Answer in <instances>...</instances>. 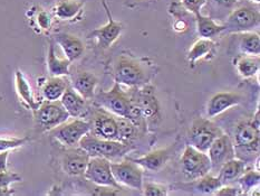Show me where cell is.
<instances>
[{
  "label": "cell",
  "instance_id": "obj_17",
  "mask_svg": "<svg viewBox=\"0 0 260 196\" xmlns=\"http://www.w3.org/2000/svg\"><path fill=\"white\" fill-rule=\"evenodd\" d=\"M241 101V94L237 92H218L209 100L207 106L208 118H214L221 115L231 106L239 104Z\"/></svg>",
  "mask_w": 260,
  "mask_h": 196
},
{
  "label": "cell",
  "instance_id": "obj_33",
  "mask_svg": "<svg viewBox=\"0 0 260 196\" xmlns=\"http://www.w3.org/2000/svg\"><path fill=\"white\" fill-rule=\"evenodd\" d=\"M238 182L240 185V188L242 190V194H248V192L253 190L256 187L259 186L260 183V174L259 171L255 170H248L242 173V175L238 178Z\"/></svg>",
  "mask_w": 260,
  "mask_h": 196
},
{
  "label": "cell",
  "instance_id": "obj_18",
  "mask_svg": "<svg viewBox=\"0 0 260 196\" xmlns=\"http://www.w3.org/2000/svg\"><path fill=\"white\" fill-rule=\"evenodd\" d=\"M54 38L56 43L63 49L65 58L70 62H74L80 59L85 50L81 39L74 35H71V34L58 33L56 34Z\"/></svg>",
  "mask_w": 260,
  "mask_h": 196
},
{
  "label": "cell",
  "instance_id": "obj_13",
  "mask_svg": "<svg viewBox=\"0 0 260 196\" xmlns=\"http://www.w3.org/2000/svg\"><path fill=\"white\" fill-rule=\"evenodd\" d=\"M207 154L210 159L212 170H219L224 162L236 157L235 145L228 134L222 133L211 144Z\"/></svg>",
  "mask_w": 260,
  "mask_h": 196
},
{
  "label": "cell",
  "instance_id": "obj_14",
  "mask_svg": "<svg viewBox=\"0 0 260 196\" xmlns=\"http://www.w3.org/2000/svg\"><path fill=\"white\" fill-rule=\"evenodd\" d=\"M260 142V130L252 125L251 120L241 121L236 128V148L249 153H258Z\"/></svg>",
  "mask_w": 260,
  "mask_h": 196
},
{
  "label": "cell",
  "instance_id": "obj_35",
  "mask_svg": "<svg viewBox=\"0 0 260 196\" xmlns=\"http://www.w3.org/2000/svg\"><path fill=\"white\" fill-rule=\"evenodd\" d=\"M28 142L27 137L17 138V137H0V151L11 150L21 147Z\"/></svg>",
  "mask_w": 260,
  "mask_h": 196
},
{
  "label": "cell",
  "instance_id": "obj_29",
  "mask_svg": "<svg viewBox=\"0 0 260 196\" xmlns=\"http://www.w3.org/2000/svg\"><path fill=\"white\" fill-rule=\"evenodd\" d=\"M214 53V43L209 38H201L191 47L188 54V60L191 65H194L199 60L208 59Z\"/></svg>",
  "mask_w": 260,
  "mask_h": 196
},
{
  "label": "cell",
  "instance_id": "obj_19",
  "mask_svg": "<svg viewBox=\"0 0 260 196\" xmlns=\"http://www.w3.org/2000/svg\"><path fill=\"white\" fill-rule=\"evenodd\" d=\"M171 148L157 149L151 153L146 154L139 158H131L134 162H137L143 170L150 172H159L166 166L167 162L170 159Z\"/></svg>",
  "mask_w": 260,
  "mask_h": 196
},
{
  "label": "cell",
  "instance_id": "obj_1",
  "mask_svg": "<svg viewBox=\"0 0 260 196\" xmlns=\"http://www.w3.org/2000/svg\"><path fill=\"white\" fill-rule=\"evenodd\" d=\"M113 74L118 84H124L129 88H140L148 84L151 70L145 60L122 54L115 62Z\"/></svg>",
  "mask_w": 260,
  "mask_h": 196
},
{
  "label": "cell",
  "instance_id": "obj_26",
  "mask_svg": "<svg viewBox=\"0 0 260 196\" xmlns=\"http://www.w3.org/2000/svg\"><path fill=\"white\" fill-rule=\"evenodd\" d=\"M194 18L197 22L198 34H199L202 38L211 39L212 37L218 36L222 32H224V25H219L218 22L214 21L213 18H211V17L198 13L194 15Z\"/></svg>",
  "mask_w": 260,
  "mask_h": 196
},
{
  "label": "cell",
  "instance_id": "obj_10",
  "mask_svg": "<svg viewBox=\"0 0 260 196\" xmlns=\"http://www.w3.org/2000/svg\"><path fill=\"white\" fill-rule=\"evenodd\" d=\"M131 98L142 111L146 123L156 125L160 121V105L155 97L153 87L145 84V86L137 88V90H134V93L131 95Z\"/></svg>",
  "mask_w": 260,
  "mask_h": 196
},
{
  "label": "cell",
  "instance_id": "obj_43",
  "mask_svg": "<svg viewBox=\"0 0 260 196\" xmlns=\"http://www.w3.org/2000/svg\"><path fill=\"white\" fill-rule=\"evenodd\" d=\"M251 2H253V3H256V4H258L260 0H251Z\"/></svg>",
  "mask_w": 260,
  "mask_h": 196
},
{
  "label": "cell",
  "instance_id": "obj_31",
  "mask_svg": "<svg viewBox=\"0 0 260 196\" xmlns=\"http://www.w3.org/2000/svg\"><path fill=\"white\" fill-rule=\"evenodd\" d=\"M193 182H194V189L198 193L203 194V195H212L222 186L220 179L216 176L211 175V174H207V175L198 178Z\"/></svg>",
  "mask_w": 260,
  "mask_h": 196
},
{
  "label": "cell",
  "instance_id": "obj_32",
  "mask_svg": "<svg viewBox=\"0 0 260 196\" xmlns=\"http://www.w3.org/2000/svg\"><path fill=\"white\" fill-rule=\"evenodd\" d=\"M116 117V122L118 127V139L124 144H131L132 140L135 139L138 133V128L129 121L127 118Z\"/></svg>",
  "mask_w": 260,
  "mask_h": 196
},
{
  "label": "cell",
  "instance_id": "obj_22",
  "mask_svg": "<svg viewBox=\"0 0 260 196\" xmlns=\"http://www.w3.org/2000/svg\"><path fill=\"white\" fill-rule=\"evenodd\" d=\"M15 84L17 93H18L22 102H24L30 110L35 112L42 102H39V101H37L35 97H34L29 82H28L26 76L22 74V72L19 70H17L15 72Z\"/></svg>",
  "mask_w": 260,
  "mask_h": 196
},
{
  "label": "cell",
  "instance_id": "obj_15",
  "mask_svg": "<svg viewBox=\"0 0 260 196\" xmlns=\"http://www.w3.org/2000/svg\"><path fill=\"white\" fill-rule=\"evenodd\" d=\"M107 16H109V20H107L106 24L104 26H102L98 30L93 31L89 34L88 37L89 38H95L96 42H98V46L101 49H106L109 48L111 45L114 43L116 39L121 36V34L124 30L123 24L120 21H115L112 18V16L110 14V10L107 8V6L105 7Z\"/></svg>",
  "mask_w": 260,
  "mask_h": 196
},
{
  "label": "cell",
  "instance_id": "obj_30",
  "mask_svg": "<svg viewBox=\"0 0 260 196\" xmlns=\"http://www.w3.org/2000/svg\"><path fill=\"white\" fill-rule=\"evenodd\" d=\"M239 37V47L246 55L259 56L260 54V38L257 33L244 32L237 34Z\"/></svg>",
  "mask_w": 260,
  "mask_h": 196
},
{
  "label": "cell",
  "instance_id": "obj_37",
  "mask_svg": "<svg viewBox=\"0 0 260 196\" xmlns=\"http://www.w3.org/2000/svg\"><path fill=\"white\" fill-rule=\"evenodd\" d=\"M207 2L208 0H181V5L185 10L196 15L198 13H201L202 7L207 4Z\"/></svg>",
  "mask_w": 260,
  "mask_h": 196
},
{
  "label": "cell",
  "instance_id": "obj_5",
  "mask_svg": "<svg viewBox=\"0 0 260 196\" xmlns=\"http://www.w3.org/2000/svg\"><path fill=\"white\" fill-rule=\"evenodd\" d=\"M94 97L101 108L118 117H127L129 105H131V97L123 91L121 84L115 82L109 91H100Z\"/></svg>",
  "mask_w": 260,
  "mask_h": 196
},
{
  "label": "cell",
  "instance_id": "obj_16",
  "mask_svg": "<svg viewBox=\"0 0 260 196\" xmlns=\"http://www.w3.org/2000/svg\"><path fill=\"white\" fill-rule=\"evenodd\" d=\"M89 155L81 147H72L63 156L61 165L66 174L71 176L84 175L89 160Z\"/></svg>",
  "mask_w": 260,
  "mask_h": 196
},
{
  "label": "cell",
  "instance_id": "obj_40",
  "mask_svg": "<svg viewBox=\"0 0 260 196\" xmlns=\"http://www.w3.org/2000/svg\"><path fill=\"white\" fill-rule=\"evenodd\" d=\"M216 7L222 8L225 10H233L235 6L238 3V0H210Z\"/></svg>",
  "mask_w": 260,
  "mask_h": 196
},
{
  "label": "cell",
  "instance_id": "obj_11",
  "mask_svg": "<svg viewBox=\"0 0 260 196\" xmlns=\"http://www.w3.org/2000/svg\"><path fill=\"white\" fill-rule=\"evenodd\" d=\"M259 11L249 6L233 9L228 16L227 22L224 24V32L244 33L250 32L259 26Z\"/></svg>",
  "mask_w": 260,
  "mask_h": 196
},
{
  "label": "cell",
  "instance_id": "obj_34",
  "mask_svg": "<svg viewBox=\"0 0 260 196\" xmlns=\"http://www.w3.org/2000/svg\"><path fill=\"white\" fill-rule=\"evenodd\" d=\"M21 177L16 173L8 171L0 172V195L10 194V185L20 182Z\"/></svg>",
  "mask_w": 260,
  "mask_h": 196
},
{
  "label": "cell",
  "instance_id": "obj_21",
  "mask_svg": "<svg viewBox=\"0 0 260 196\" xmlns=\"http://www.w3.org/2000/svg\"><path fill=\"white\" fill-rule=\"evenodd\" d=\"M96 86H98V78L90 72L78 73L72 82V88L85 100L94 98Z\"/></svg>",
  "mask_w": 260,
  "mask_h": 196
},
{
  "label": "cell",
  "instance_id": "obj_36",
  "mask_svg": "<svg viewBox=\"0 0 260 196\" xmlns=\"http://www.w3.org/2000/svg\"><path fill=\"white\" fill-rule=\"evenodd\" d=\"M143 194L146 196H166L168 195V188L165 185L154 183H143Z\"/></svg>",
  "mask_w": 260,
  "mask_h": 196
},
{
  "label": "cell",
  "instance_id": "obj_7",
  "mask_svg": "<svg viewBox=\"0 0 260 196\" xmlns=\"http://www.w3.org/2000/svg\"><path fill=\"white\" fill-rule=\"evenodd\" d=\"M111 171L118 184L125 185L133 189L142 190L143 168L131 158L120 161H111Z\"/></svg>",
  "mask_w": 260,
  "mask_h": 196
},
{
  "label": "cell",
  "instance_id": "obj_24",
  "mask_svg": "<svg viewBox=\"0 0 260 196\" xmlns=\"http://www.w3.org/2000/svg\"><path fill=\"white\" fill-rule=\"evenodd\" d=\"M84 2L80 0H59L54 7V14L59 20H74L83 11Z\"/></svg>",
  "mask_w": 260,
  "mask_h": 196
},
{
  "label": "cell",
  "instance_id": "obj_6",
  "mask_svg": "<svg viewBox=\"0 0 260 196\" xmlns=\"http://www.w3.org/2000/svg\"><path fill=\"white\" fill-rule=\"evenodd\" d=\"M90 131V122L83 119H74L72 121H65L61 125L53 128L49 133L66 146V147H77L80 140Z\"/></svg>",
  "mask_w": 260,
  "mask_h": 196
},
{
  "label": "cell",
  "instance_id": "obj_38",
  "mask_svg": "<svg viewBox=\"0 0 260 196\" xmlns=\"http://www.w3.org/2000/svg\"><path fill=\"white\" fill-rule=\"evenodd\" d=\"M36 22L41 30L48 31L52 27V17L49 16L47 11L41 9L36 15Z\"/></svg>",
  "mask_w": 260,
  "mask_h": 196
},
{
  "label": "cell",
  "instance_id": "obj_3",
  "mask_svg": "<svg viewBox=\"0 0 260 196\" xmlns=\"http://www.w3.org/2000/svg\"><path fill=\"white\" fill-rule=\"evenodd\" d=\"M222 133L221 128H219L210 119L196 118L192 121L189 131V145L198 150L207 153L211 144Z\"/></svg>",
  "mask_w": 260,
  "mask_h": 196
},
{
  "label": "cell",
  "instance_id": "obj_23",
  "mask_svg": "<svg viewBox=\"0 0 260 196\" xmlns=\"http://www.w3.org/2000/svg\"><path fill=\"white\" fill-rule=\"evenodd\" d=\"M246 170V164L244 160L237 159L236 157L233 159L228 160L227 162L219 168L218 178L220 179L222 185H230L242 175V173Z\"/></svg>",
  "mask_w": 260,
  "mask_h": 196
},
{
  "label": "cell",
  "instance_id": "obj_41",
  "mask_svg": "<svg viewBox=\"0 0 260 196\" xmlns=\"http://www.w3.org/2000/svg\"><path fill=\"white\" fill-rule=\"evenodd\" d=\"M8 157H9V150L0 151V172L7 171Z\"/></svg>",
  "mask_w": 260,
  "mask_h": 196
},
{
  "label": "cell",
  "instance_id": "obj_8",
  "mask_svg": "<svg viewBox=\"0 0 260 196\" xmlns=\"http://www.w3.org/2000/svg\"><path fill=\"white\" fill-rule=\"evenodd\" d=\"M37 121V125L43 130L49 131L53 128L57 127L70 119L69 112L61 104L59 100L57 101H47L45 100L41 103L38 109L34 112Z\"/></svg>",
  "mask_w": 260,
  "mask_h": 196
},
{
  "label": "cell",
  "instance_id": "obj_42",
  "mask_svg": "<svg viewBox=\"0 0 260 196\" xmlns=\"http://www.w3.org/2000/svg\"><path fill=\"white\" fill-rule=\"evenodd\" d=\"M259 117H260V111H259V109H257L256 115L253 116L251 122H252L253 126H255L257 129H259V130H260V118Z\"/></svg>",
  "mask_w": 260,
  "mask_h": 196
},
{
  "label": "cell",
  "instance_id": "obj_25",
  "mask_svg": "<svg viewBox=\"0 0 260 196\" xmlns=\"http://www.w3.org/2000/svg\"><path fill=\"white\" fill-rule=\"evenodd\" d=\"M70 87L69 81L65 76H52L45 82L43 87V97L47 101L60 100L66 89Z\"/></svg>",
  "mask_w": 260,
  "mask_h": 196
},
{
  "label": "cell",
  "instance_id": "obj_2",
  "mask_svg": "<svg viewBox=\"0 0 260 196\" xmlns=\"http://www.w3.org/2000/svg\"><path fill=\"white\" fill-rule=\"evenodd\" d=\"M78 147L85 150L89 157H104L111 161L125 156L132 149L129 144L100 138L90 131L80 140Z\"/></svg>",
  "mask_w": 260,
  "mask_h": 196
},
{
  "label": "cell",
  "instance_id": "obj_20",
  "mask_svg": "<svg viewBox=\"0 0 260 196\" xmlns=\"http://www.w3.org/2000/svg\"><path fill=\"white\" fill-rule=\"evenodd\" d=\"M59 101L66 111L69 112L70 117L81 118L86 110V100L80 93H77L72 87L66 89V91L61 95Z\"/></svg>",
  "mask_w": 260,
  "mask_h": 196
},
{
  "label": "cell",
  "instance_id": "obj_9",
  "mask_svg": "<svg viewBox=\"0 0 260 196\" xmlns=\"http://www.w3.org/2000/svg\"><path fill=\"white\" fill-rule=\"evenodd\" d=\"M86 179L99 186L114 187L116 189H122L111 171V160L104 157H90L87 167L84 173Z\"/></svg>",
  "mask_w": 260,
  "mask_h": 196
},
{
  "label": "cell",
  "instance_id": "obj_27",
  "mask_svg": "<svg viewBox=\"0 0 260 196\" xmlns=\"http://www.w3.org/2000/svg\"><path fill=\"white\" fill-rule=\"evenodd\" d=\"M71 63L69 60L60 59L55 53L53 44H49L47 54V69L50 76H67L71 74L70 67Z\"/></svg>",
  "mask_w": 260,
  "mask_h": 196
},
{
  "label": "cell",
  "instance_id": "obj_44",
  "mask_svg": "<svg viewBox=\"0 0 260 196\" xmlns=\"http://www.w3.org/2000/svg\"><path fill=\"white\" fill-rule=\"evenodd\" d=\"M103 4H104V7H106V4H105V0H103Z\"/></svg>",
  "mask_w": 260,
  "mask_h": 196
},
{
  "label": "cell",
  "instance_id": "obj_4",
  "mask_svg": "<svg viewBox=\"0 0 260 196\" xmlns=\"http://www.w3.org/2000/svg\"><path fill=\"white\" fill-rule=\"evenodd\" d=\"M181 166L184 177L191 182L207 175L212 170L208 154L190 145L186 146L181 157Z\"/></svg>",
  "mask_w": 260,
  "mask_h": 196
},
{
  "label": "cell",
  "instance_id": "obj_12",
  "mask_svg": "<svg viewBox=\"0 0 260 196\" xmlns=\"http://www.w3.org/2000/svg\"><path fill=\"white\" fill-rule=\"evenodd\" d=\"M90 132L100 138L120 142L116 117L105 109L99 108L94 111L90 122Z\"/></svg>",
  "mask_w": 260,
  "mask_h": 196
},
{
  "label": "cell",
  "instance_id": "obj_39",
  "mask_svg": "<svg viewBox=\"0 0 260 196\" xmlns=\"http://www.w3.org/2000/svg\"><path fill=\"white\" fill-rule=\"evenodd\" d=\"M216 195L219 196H238V195H244L242 194V190L240 187L236 186H229V185H222L216 193Z\"/></svg>",
  "mask_w": 260,
  "mask_h": 196
},
{
  "label": "cell",
  "instance_id": "obj_28",
  "mask_svg": "<svg viewBox=\"0 0 260 196\" xmlns=\"http://www.w3.org/2000/svg\"><path fill=\"white\" fill-rule=\"evenodd\" d=\"M236 67L239 74L244 78H250L258 74L260 61L259 56L241 55L236 60Z\"/></svg>",
  "mask_w": 260,
  "mask_h": 196
}]
</instances>
